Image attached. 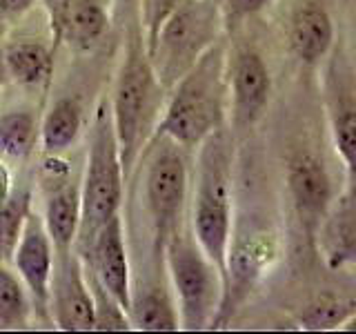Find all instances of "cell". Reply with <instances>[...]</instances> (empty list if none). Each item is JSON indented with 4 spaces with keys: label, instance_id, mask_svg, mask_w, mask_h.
<instances>
[{
    "label": "cell",
    "instance_id": "obj_1",
    "mask_svg": "<svg viewBox=\"0 0 356 334\" xmlns=\"http://www.w3.org/2000/svg\"><path fill=\"white\" fill-rule=\"evenodd\" d=\"M227 120V49L216 40L185 76L170 89L156 136H165L183 150L198 148Z\"/></svg>",
    "mask_w": 356,
    "mask_h": 334
},
{
    "label": "cell",
    "instance_id": "obj_2",
    "mask_svg": "<svg viewBox=\"0 0 356 334\" xmlns=\"http://www.w3.org/2000/svg\"><path fill=\"white\" fill-rule=\"evenodd\" d=\"M167 89L154 74V67L145 51L140 29H129L118 67L114 96L109 100L111 120H114L120 161L129 178L134 165L154 141L156 127L163 116Z\"/></svg>",
    "mask_w": 356,
    "mask_h": 334
},
{
    "label": "cell",
    "instance_id": "obj_3",
    "mask_svg": "<svg viewBox=\"0 0 356 334\" xmlns=\"http://www.w3.org/2000/svg\"><path fill=\"white\" fill-rule=\"evenodd\" d=\"M232 165L234 143L225 127L198 145L189 232L194 234L200 250L220 270L222 278H225V259L234 230Z\"/></svg>",
    "mask_w": 356,
    "mask_h": 334
},
{
    "label": "cell",
    "instance_id": "obj_4",
    "mask_svg": "<svg viewBox=\"0 0 356 334\" xmlns=\"http://www.w3.org/2000/svg\"><path fill=\"white\" fill-rule=\"evenodd\" d=\"M125 183L127 176L125 170H122L109 98H103L94 111L92 127H89L87 161H85V174L81 183L83 218H81L78 241L83 243V250L92 243L94 234L111 216L120 212Z\"/></svg>",
    "mask_w": 356,
    "mask_h": 334
},
{
    "label": "cell",
    "instance_id": "obj_5",
    "mask_svg": "<svg viewBox=\"0 0 356 334\" xmlns=\"http://www.w3.org/2000/svg\"><path fill=\"white\" fill-rule=\"evenodd\" d=\"M178 310L181 330H209L214 328L222 303V274L200 250L192 232L181 230L167 241L163 250Z\"/></svg>",
    "mask_w": 356,
    "mask_h": 334
},
{
    "label": "cell",
    "instance_id": "obj_6",
    "mask_svg": "<svg viewBox=\"0 0 356 334\" xmlns=\"http://www.w3.org/2000/svg\"><path fill=\"white\" fill-rule=\"evenodd\" d=\"M222 31L225 20L218 0H185L163 22L147 49V58L167 92L211 45L220 40Z\"/></svg>",
    "mask_w": 356,
    "mask_h": 334
},
{
    "label": "cell",
    "instance_id": "obj_7",
    "mask_svg": "<svg viewBox=\"0 0 356 334\" xmlns=\"http://www.w3.org/2000/svg\"><path fill=\"white\" fill-rule=\"evenodd\" d=\"M156 141L161 148H156L145 172V205L154 228V250L163 256L167 241L183 230L189 172L181 145L165 136Z\"/></svg>",
    "mask_w": 356,
    "mask_h": 334
},
{
    "label": "cell",
    "instance_id": "obj_8",
    "mask_svg": "<svg viewBox=\"0 0 356 334\" xmlns=\"http://www.w3.org/2000/svg\"><path fill=\"white\" fill-rule=\"evenodd\" d=\"M281 254L276 232L270 228L252 225L229 239L227 259H225V292L214 328H222L236 315V310L248 301L263 278L270 274Z\"/></svg>",
    "mask_w": 356,
    "mask_h": 334
},
{
    "label": "cell",
    "instance_id": "obj_9",
    "mask_svg": "<svg viewBox=\"0 0 356 334\" xmlns=\"http://www.w3.org/2000/svg\"><path fill=\"white\" fill-rule=\"evenodd\" d=\"M323 105L334 150L345 170V185H356V70L343 45L327 54L323 74Z\"/></svg>",
    "mask_w": 356,
    "mask_h": 334
},
{
    "label": "cell",
    "instance_id": "obj_10",
    "mask_svg": "<svg viewBox=\"0 0 356 334\" xmlns=\"http://www.w3.org/2000/svg\"><path fill=\"white\" fill-rule=\"evenodd\" d=\"M270 94L272 76L259 51L238 47L227 54V116L234 129H252L263 118Z\"/></svg>",
    "mask_w": 356,
    "mask_h": 334
},
{
    "label": "cell",
    "instance_id": "obj_11",
    "mask_svg": "<svg viewBox=\"0 0 356 334\" xmlns=\"http://www.w3.org/2000/svg\"><path fill=\"white\" fill-rule=\"evenodd\" d=\"M287 192L305 239L314 245L323 218L334 200L332 178L323 159L309 150H298L287 159Z\"/></svg>",
    "mask_w": 356,
    "mask_h": 334
},
{
    "label": "cell",
    "instance_id": "obj_12",
    "mask_svg": "<svg viewBox=\"0 0 356 334\" xmlns=\"http://www.w3.org/2000/svg\"><path fill=\"white\" fill-rule=\"evenodd\" d=\"M14 270L25 283L27 292L31 296L33 317L38 321H51L49 317V294H51V278L56 267V252L51 239L44 228V221L40 214L31 209L27 216L25 230L16 243L14 256H11Z\"/></svg>",
    "mask_w": 356,
    "mask_h": 334
},
{
    "label": "cell",
    "instance_id": "obj_13",
    "mask_svg": "<svg viewBox=\"0 0 356 334\" xmlns=\"http://www.w3.org/2000/svg\"><path fill=\"white\" fill-rule=\"evenodd\" d=\"M81 263L96 276L105 292L129 315L131 305V270L125 243V225H122L120 212L111 216L100 228L92 243L78 254Z\"/></svg>",
    "mask_w": 356,
    "mask_h": 334
},
{
    "label": "cell",
    "instance_id": "obj_14",
    "mask_svg": "<svg viewBox=\"0 0 356 334\" xmlns=\"http://www.w3.org/2000/svg\"><path fill=\"white\" fill-rule=\"evenodd\" d=\"M54 47L89 51L105 38L111 9L98 0H44Z\"/></svg>",
    "mask_w": 356,
    "mask_h": 334
},
{
    "label": "cell",
    "instance_id": "obj_15",
    "mask_svg": "<svg viewBox=\"0 0 356 334\" xmlns=\"http://www.w3.org/2000/svg\"><path fill=\"white\" fill-rule=\"evenodd\" d=\"M49 317L58 330H96L94 296L87 285L83 263L78 259V254L67 256V259H56L49 294Z\"/></svg>",
    "mask_w": 356,
    "mask_h": 334
},
{
    "label": "cell",
    "instance_id": "obj_16",
    "mask_svg": "<svg viewBox=\"0 0 356 334\" xmlns=\"http://www.w3.org/2000/svg\"><path fill=\"white\" fill-rule=\"evenodd\" d=\"M314 245L334 272L356 265V185H345L343 194L332 200Z\"/></svg>",
    "mask_w": 356,
    "mask_h": 334
},
{
    "label": "cell",
    "instance_id": "obj_17",
    "mask_svg": "<svg viewBox=\"0 0 356 334\" xmlns=\"http://www.w3.org/2000/svg\"><path fill=\"white\" fill-rule=\"evenodd\" d=\"M83 196L81 183L63 181L44 198V228L51 239L56 259H67L74 254V245L81 232Z\"/></svg>",
    "mask_w": 356,
    "mask_h": 334
},
{
    "label": "cell",
    "instance_id": "obj_18",
    "mask_svg": "<svg viewBox=\"0 0 356 334\" xmlns=\"http://www.w3.org/2000/svg\"><path fill=\"white\" fill-rule=\"evenodd\" d=\"M334 40V20L321 3H305L294 11L289 22V47L303 65L314 67L327 58Z\"/></svg>",
    "mask_w": 356,
    "mask_h": 334
},
{
    "label": "cell",
    "instance_id": "obj_19",
    "mask_svg": "<svg viewBox=\"0 0 356 334\" xmlns=\"http://www.w3.org/2000/svg\"><path fill=\"white\" fill-rule=\"evenodd\" d=\"M3 54V63L9 81L22 87L47 85L54 74V49L38 40H16L7 45Z\"/></svg>",
    "mask_w": 356,
    "mask_h": 334
},
{
    "label": "cell",
    "instance_id": "obj_20",
    "mask_svg": "<svg viewBox=\"0 0 356 334\" xmlns=\"http://www.w3.org/2000/svg\"><path fill=\"white\" fill-rule=\"evenodd\" d=\"M83 132V109L74 98H60L49 107L40 122V143L49 156H60Z\"/></svg>",
    "mask_w": 356,
    "mask_h": 334
},
{
    "label": "cell",
    "instance_id": "obj_21",
    "mask_svg": "<svg viewBox=\"0 0 356 334\" xmlns=\"http://www.w3.org/2000/svg\"><path fill=\"white\" fill-rule=\"evenodd\" d=\"M40 138V122L31 109H9L0 114V156L7 163L27 161Z\"/></svg>",
    "mask_w": 356,
    "mask_h": 334
},
{
    "label": "cell",
    "instance_id": "obj_22",
    "mask_svg": "<svg viewBox=\"0 0 356 334\" xmlns=\"http://www.w3.org/2000/svg\"><path fill=\"white\" fill-rule=\"evenodd\" d=\"M129 319L134 330H149V332L181 330L176 303L163 287H149L145 292H138L136 296L131 294Z\"/></svg>",
    "mask_w": 356,
    "mask_h": 334
},
{
    "label": "cell",
    "instance_id": "obj_23",
    "mask_svg": "<svg viewBox=\"0 0 356 334\" xmlns=\"http://www.w3.org/2000/svg\"><path fill=\"white\" fill-rule=\"evenodd\" d=\"M33 209L31 187L14 185L9 196L0 203V263H11L16 243L25 230L27 216Z\"/></svg>",
    "mask_w": 356,
    "mask_h": 334
},
{
    "label": "cell",
    "instance_id": "obj_24",
    "mask_svg": "<svg viewBox=\"0 0 356 334\" xmlns=\"http://www.w3.org/2000/svg\"><path fill=\"white\" fill-rule=\"evenodd\" d=\"M33 317L31 296L16 270L0 263V332L25 330Z\"/></svg>",
    "mask_w": 356,
    "mask_h": 334
},
{
    "label": "cell",
    "instance_id": "obj_25",
    "mask_svg": "<svg viewBox=\"0 0 356 334\" xmlns=\"http://www.w3.org/2000/svg\"><path fill=\"white\" fill-rule=\"evenodd\" d=\"M352 315H356V301L348 296H339L334 292H323L298 312L296 323L300 330L309 332H327L339 330Z\"/></svg>",
    "mask_w": 356,
    "mask_h": 334
},
{
    "label": "cell",
    "instance_id": "obj_26",
    "mask_svg": "<svg viewBox=\"0 0 356 334\" xmlns=\"http://www.w3.org/2000/svg\"><path fill=\"white\" fill-rule=\"evenodd\" d=\"M185 0H140V33L145 51L152 47L156 33L161 31L163 22L181 7Z\"/></svg>",
    "mask_w": 356,
    "mask_h": 334
},
{
    "label": "cell",
    "instance_id": "obj_27",
    "mask_svg": "<svg viewBox=\"0 0 356 334\" xmlns=\"http://www.w3.org/2000/svg\"><path fill=\"white\" fill-rule=\"evenodd\" d=\"M218 3L222 20H225V29H232L245 18L254 16L256 11H261L267 5V0H218Z\"/></svg>",
    "mask_w": 356,
    "mask_h": 334
},
{
    "label": "cell",
    "instance_id": "obj_28",
    "mask_svg": "<svg viewBox=\"0 0 356 334\" xmlns=\"http://www.w3.org/2000/svg\"><path fill=\"white\" fill-rule=\"evenodd\" d=\"M36 3L38 0H0V14L5 16V20H14L29 11Z\"/></svg>",
    "mask_w": 356,
    "mask_h": 334
},
{
    "label": "cell",
    "instance_id": "obj_29",
    "mask_svg": "<svg viewBox=\"0 0 356 334\" xmlns=\"http://www.w3.org/2000/svg\"><path fill=\"white\" fill-rule=\"evenodd\" d=\"M11 187H14V178H11V170H9V165L7 161L0 156V203L9 196L11 192Z\"/></svg>",
    "mask_w": 356,
    "mask_h": 334
},
{
    "label": "cell",
    "instance_id": "obj_30",
    "mask_svg": "<svg viewBox=\"0 0 356 334\" xmlns=\"http://www.w3.org/2000/svg\"><path fill=\"white\" fill-rule=\"evenodd\" d=\"M9 83V76H7V70H5V63H3V54H0V89Z\"/></svg>",
    "mask_w": 356,
    "mask_h": 334
},
{
    "label": "cell",
    "instance_id": "obj_31",
    "mask_svg": "<svg viewBox=\"0 0 356 334\" xmlns=\"http://www.w3.org/2000/svg\"><path fill=\"white\" fill-rule=\"evenodd\" d=\"M341 330H345V332H356V315H352L348 321H345L343 326H341Z\"/></svg>",
    "mask_w": 356,
    "mask_h": 334
},
{
    "label": "cell",
    "instance_id": "obj_32",
    "mask_svg": "<svg viewBox=\"0 0 356 334\" xmlns=\"http://www.w3.org/2000/svg\"><path fill=\"white\" fill-rule=\"evenodd\" d=\"M5 31H7V20H5V16H3V14H0V40H3Z\"/></svg>",
    "mask_w": 356,
    "mask_h": 334
},
{
    "label": "cell",
    "instance_id": "obj_33",
    "mask_svg": "<svg viewBox=\"0 0 356 334\" xmlns=\"http://www.w3.org/2000/svg\"><path fill=\"white\" fill-rule=\"evenodd\" d=\"M98 3H103L105 7H109L111 11H114V0H98Z\"/></svg>",
    "mask_w": 356,
    "mask_h": 334
},
{
    "label": "cell",
    "instance_id": "obj_34",
    "mask_svg": "<svg viewBox=\"0 0 356 334\" xmlns=\"http://www.w3.org/2000/svg\"><path fill=\"white\" fill-rule=\"evenodd\" d=\"M122 3H129V0H122ZM114 5H116V0H114Z\"/></svg>",
    "mask_w": 356,
    "mask_h": 334
}]
</instances>
